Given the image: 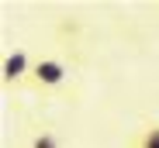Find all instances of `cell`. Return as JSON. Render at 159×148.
Masks as SVG:
<instances>
[{"label":"cell","instance_id":"6da1fadb","mask_svg":"<svg viewBox=\"0 0 159 148\" xmlns=\"http://www.w3.org/2000/svg\"><path fill=\"white\" fill-rule=\"evenodd\" d=\"M66 79H69V66H66L59 55H38L35 66H31L28 86L38 90V93H52V90L66 86Z\"/></svg>","mask_w":159,"mask_h":148},{"label":"cell","instance_id":"7a4b0ae2","mask_svg":"<svg viewBox=\"0 0 159 148\" xmlns=\"http://www.w3.org/2000/svg\"><path fill=\"white\" fill-rule=\"evenodd\" d=\"M31 55L17 48V52H7L4 55V66H0V76H4V86H17V83H28L31 76Z\"/></svg>","mask_w":159,"mask_h":148},{"label":"cell","instance_id":"3957f363","mask_svg":"<svg viewBox=\"0 0 159 148\" xmlns=\"http://www.w3.org/2000/svg\"><path fill=\"white\" fill-rule=\"evenodd\" d=\"M128 148H159V121H145V124L128 138Z\"/></svg>","mask_w":159,"mask_h":148},{"label":"cell","instance_id":"277c9868","mask_svg":"<svg viewBox=\"0 0 159 148\" xmlns=\"http://www.w3.org/2000/svg\"><path fill=\"white\" fill-rule=\"evenodd\" d=\"M28 148H62V138H59L56 131H48V128H42V131H35V134H31Z\"/></svg>","mask_w":159,"mask_h":148}]
</instances>
